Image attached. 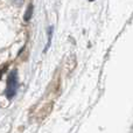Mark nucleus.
<instances>
[{"label": "nucleus", "mask_w": 133, "mask_h": 133, "mask_svg": "<svg viewBox=\"0 0 133 133\" xmlns=\"http://www.w3.org/2000/svg\"><path fill=\"white\" fill-rule=\"evenodd\" d=\"M19 88V78H18V71L13 70L11 74L8 75L7 78V85H6V90H5V95L8 99L14 98V96L16 95Z\"/></svg>", "instance_id": "1"}, {"label": "nucleus", "mask_w": 133, "mask_h": 133, "mask_svg": "<svg viewBox=\"0 0 133 133\" xmlns=\"http://www.w3.org/2000/svg\"><path fill=\"white\" fill-rule=\"evenodd\" d=\"M33 9H34L33 5H29V6H28V8H27V11H26L25 16H23L25 21H29L30 20V18H32V15H33Z\"/></svg>", "instance_id": "2"}, {"label": "nucleus", "mask_w": 133, "mask_h": 133, "mask_svg": "<svg viewBox=\"0 0 133 133\" xmlns=\"http://www.w3.org/2000/svg\"><path fill=\"white\" fill-rule=\"evenodd\" d=\"M51 36H53V27L49 28V34H48V42H47V46L44 48V51L48 50V48L50 47V43H51Z\"/></svg>", "instance_id": "3"}, {"label": "nucleus", "mask_w": 133, "mask_h": 133, "mask_svg": "<svg viewBox=\"0 0 133 133\" xmlns=\"http://www.w3.org/2000/svg\"><path fill=\"white\" fill-rule=\"evenodd\" d=\"M90 1H94V0H90Z\"/></svg>", "instance_id": "4"}]
</instances>
